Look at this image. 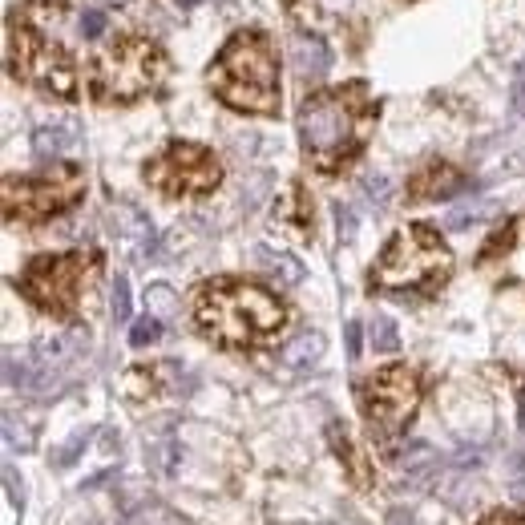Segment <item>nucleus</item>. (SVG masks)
<instances>
[{
    "instance_id": "nucleus-19",
    "label": "nucleus",
    "mask_w": 525,
    "mask_h": 525,
    "mask_svg": "<svg viewBox=\"0 0 525 525\" xmlns=\"http://www.w3.org/2000/svg\"><path fill=\"white\" fill-rule=\"evenodd\" d=\"M372 344H376V352H396V348H400V340H396V324L388 320V315H380V320L372 324Z\"/></svg>"
},
{
    "instance_id": "nucleus-2",
    "label": "nucleus",
    "mask_w": 525,
    "mask_h": 525,
    "mask_svg": "<svg viewBox=\"0 0 525 525\" xmlns=\"http://www.w3.org/2000/svg\"><path fill=\"white\" fill-rule=\"evenodd\" d=\"M194 324L219 348H263L283 332L287 307L259 283L206 279L194 291Z\"/></svg>"
},
{
    "instance_id": "nucleus-26",
    "label": "nucleus",
    "mask_w": 525,
    "mask_h": 525,
    "mask_svg": "<svg viewBox=\"0 0 525 525\" xmlns=\"http://www.w3.org/2000/svg\"><path fill=\"white\" fill-rule=\"evenodd\" d=\"M344 336H348V356H360V324L356 320L344 328Z\"/></svg>"
},
{
    "instance_id": "nucleus-25",
    "label": "nucleus",
    "mask_w": 525,
    "mask_h": 525,
    "mask_svg": "<svg viewBox=\"0 0 525 525\" xmlns=\"http://www.w3.org/2000/svg\"><path fill=\"white\" fill-rule=\"evenodd\" d=\"M513 105L525 110V61L517 65V77H513Z\"/></svg>"
},
{
    "instance_id": "nucleus-32",
    "label": "nucleus",
    "mask_w": 525,
    "mask_h": 525,
    "mask_svg": "<svg viewBox=\"0 0 525 525\" xmlns=\"http://www.w3.org/2000/svg\"><path fill=\"white\" fill-rule=\"evenodd\" d=\"M521 429H525V400H521Z\"/></svg>"
},
{
    "instance_id": "nucleus-8",
    "label": "nucleus",
    "mask_w": 525,
    "mask_h": 525,
    "mask_svg": "<svg viewBox=\"0 0 525 525\" xmlns=\"http://www.w3.org/2000/svg\"><path fill=\"white\" fill-rule=\"evenodd\" d=\"M5 219L9 223H45L61 210L77 206L85 194V170L73 162L49 166L41 174H9L5 178Z\"/></svg>"
},
{
    "instance_id": "nucleus-29",
    "label": "nucleus",
    "mask_w": 525,
    "mask_h": 525,
    "mask_svg": "<svg viewBox=\"0 0 525 525\" xmlns=\"http://www.w3.org/2000/svg\"><path fill=\"white\" fill-rule=\"evenodd\" d=\"M388 525H408V513H404V509H396V513L388 517Z\"/></svg>"
},
{
    "instance_id": "nucleus-14",
    "label": "nucleus",
    "mask_w": 525,
    "mask_h": 525,
    "mask_svg": "<svg viewBox=\"0 0 525 525\" xmlns=\"http://www.w3.org/2000/svg\"><path fill=\"white\" fill-rule=\"evenodd\" d=\"M275 223H287V227H295L299 235L311 231V202H307V194H303L299 182H291V186L283 190V198H279V206H275Z\"/></svg>"
},
{
    "instance_id": "nucleus-3",
    "label": "nucleus",
    "mask_w": 525,
    "mask_h": 525,
    "mask_svg": "<svg viewBox=\"0 0 525 525\" xmlns=\"http://www.w3.org/2000/svg\"><path fill=\"white\" fill-rule=\"evenodd\" d=\"M210 89L239 114L279 110V61L263 33H235L210 65Z\"/></svg>"
},
{
    "instance_id": "nucleus-5",
    "label": "nucleus",
    "mask_w": 525,
    "mask_h": 525,
    "mask_svg": "<svg viewBox=\"0 0 525 525\" xmlns=\"http://www.w3.org/2000/svg\"><path fill=\"white\" fill-rule=\"evenodd\" d=\"M166 77V57L146 37H122L105 45L89 65L93 97L105 105H130L146 93H154Z\"/></svg>"
},
{
    "instance_id": "nucleus-9",
    "label": "nucleus",
    "mask_w": 525,
    "mask_h": 525,
    "mask_svg": "<svg viewBox=\"0 0 525 525\" xmlns=\"http://www.w3.org/2000/svg\"><path fill=\"white\" fill-rule=\"evenodd\" d=\"M9 65H13V77L41 89V93H53V97H73L77 93V73H73V61L69 53L61 49V41H53L49 33H41L29 17H13L9 25Z\"/></svg>"
},
{
    "instance_id": "nucleus-10",
    "label": "nucleus",
    "mask_w": 525,
    "mask_h": 525,
    "mask_svg": "<svg viewBox=\"0 0 525 525\" xmlns=\"http://www.w3.org/2000/svg\"><path fill=\"white\" fill-rule=\"evenodd\" d=\"M146 182L170 198H198V194H210L223 182V166L206 146L170 142L158 158L146 162Z\"/></svg>"
},
{
    "instance_id": "nucleus-4",
    "label": "nucleus",
    "mask_w": 525,
    "mask_h": 525,
    "mask_svg": "<svg viewBox=\"0 0 525 525\" xmlns=\"http://www.w3.org/2000/svg\"><path fill=\"white\" fill-rule=\"evenodd\" d=\"M453 275V251L433 227H404L388 239L384 255L372 267V287L376 291H396V295H437Z\"/></svg>"
},
{
    "instance_id": "nucleus-22",
    "label": "nucleus",
    "mask_w": 525,
    "mask_h": 525,
    "mask_svg": "<svg viewBox=\"0 0 525 525\" xmlns=\"http://www.w3.org/2000/svg\"><path fill=\"white\" fill-rule=\"evenodd\" d=\"M477 525H525V513H513V509H493L489 517H481Z\"/></svg>"
},
{
    "instance_id": "nucleus-31",
    "label": "nucleus",
    "mask_w": 525,
    "mask_h": 525,
    "mask_svg": "<svg viewBox=\"0 0 525 525\" xmlns=\"http://www.w3.org/2000/svg\"><path fill=\"white\" fill-rule=\"evenodd\" d=\"M178 5H182V9H190V5H198V0H178Z\"/></svg>"
},
{
    "instance_id": "nucleus-18",
    "label": "nucleus",
    "mask_w": 525,
    "mask_h": 525,
    "mask_svg": "<svg viewBox=\"0 0 525 525\" xmlns=\"http://www.w3.org/2000/svg\"><path fill=\"white\" fill-rule=\"evenodd\" d=\"M255 259H259L263 267H271V275L283 279V283H299V279H303V267H299V259H291V255H275L271 247H259Z\"/></svg>"
},
{
    "instance_id": "nucleus-27",
    "label": "nucleus",
    "mask_w": 525,
    "mask_h": 525,
    "mask_svg": "<svg viewBox=\"0 0 525 525\" xmlns=\"http://www.w3.org/2000/svg\"><path fill=\"white\" fill-rule=\"evenodd\" d=\"M81 445H85V437H73V441H69V449H65V453H57V465H69V461L81 453Z\"/></svg>"
},
{
    "instance_id": "nucleus-1",
    "label": "nucleus",
    "mask_w": 525,
    "mask_h": 525,
    "mask_svg": "<svg viewBox=\"0 0 525 525\" xmlns=\"http://www.w3.org/2000/svg\"><path fill=\"white\" fill-rule=\"evenodd\" d=\"M376 118H380V105L360 81L311 93L299 105V122H295L299 146L320 174H336L364 150V142L376 130Z\"/></svg>"
},
{
    "instance_id": "nucleus-6",
    "label": "nucleus",
    "mask_w": 525,
    "mask_h": 525,
    "mask_svg": "<svg viewBox=\"0 0 525 525\" xmlns=\"http://www.w3.org/2000/svg\"><path fill=\"white\" fill-rule=\"evenodd\" d=\"M101 259L93 251H69V255H37L17 287L29 303H37L45 315H57V320H69V315L77 311L85 287L93 283Z\"/></svg>"
},
{
    "instance_id": "nucleus-28",
    "label": "nucleus",
    "mask_w": 525,
    "mask_h": 525,
    "mask_svg": "<svg viewBox=\"0 0 525 525\" xmlns=\"http://www.w3.org/2000/svg\"><path fill=\"white\" fill-rule=\"evenodd\" d=\"M364 190H368L372 198H384V194H388V178H368Z\"/></svg>"
},
{
    "instance_id": "nucleus-20",
    "label": "nucleus",
    "mask_w": 525,
    "mask_h": 525,
    "mask_svg": "<svg viewBox=\"0 0 525 525\" xmlns=\"http://www.w3.org/2000/svg\"><path fill=\"white\" fill-rule=\"evenodd\" d=\"M162 336V320H154V315H146V320H138L134 324V332H130V344L134 348H146V344H154Z\"/></svg>"
},
{
    "instance_id": "nucleus-30",
    "label": "nucleus",
    "mask_w": 525,
    "mask_h": 525,
    "mask_svg": "<svg viewBox=\"0 0 525 525\" xmlns=\"http://www.w3.org/2000/svg\"><path fill=\"white\" fill-rule=\"evenodd\" d=\"M97 5H110V9H118V5H134V0H97Z\"/></svg>"
},
{
    "instance_id": "nucleus-21",
    "label": "nucleus",
    "mask_w": 525,
    "mask_h": 525,
    "mask_svg": "<svg viewBox=\"0 0 525 525\" xmlns=\"http://www.w3.org/2000/svg\"><path fill=\"white\" fill-rule=\"evenodd\" d=\"M114 320H118V324L130 320V283H126V279L114 283Z\"/></svg>"
},
{
    "instance_id": "nucleus-16",
    "label": "nucleus",
    "mask_w": 525,
    "mask_h": 525,
    "mask_svg": "<svg viewBox=\"0 0 525 525\" xmlns=\"http://www.w3.org/2000/svg\"><path fill=\"white\" fill-rule=\"evenodd\" d=\"M73 142H77V130H73V126H41V130L33 134V154H37V158H57V154H65Z\"/></svg>"
},
{
    "instance_id": "nucleus-17",
    "label": "nucleus",
    "mask_w": 525,
    "mask_h": 525,
    "mask_svg": "<svg viewBox=\"0 0 525 525\" xmlns=\"http://www.w3.org/2000/svg\"><path fill=\"white\" fill-rule=\"evenodd\" d=\"M320 356H324V336L320 332H303L295 344L283 348V364L287 368H311Z\"/></svg>"
},
{
    "instance_id": "nucleus-15",
    "label": "nucleus",
    "mask_w": 525,
    "mask_h": 525,
    "mask_svg": "<svg viewBox=\"0 0 525 525\" xmlns=\"http://www.w3.org/2000/svg\"><path fill=\"white\" fill-rule=\"evenodd\" d=\"M114 223L122 227V235H126V247H130V255H134V259H142L146 251H154V231H150V223L138 215L134 206H118Z\"/></svg>"
},
{
    "instance_id": "nucleus-12",
    "label": "nucleus",
    "mask_w": 525,
    "mask_h": 525,
    "mask_svg": "<svg viewBox=\"0 0 525 525\" xmlns=\"http://www.w3.org/2000/svg\"><path fill=\"white\" fill-rule=\"evenodd\" d=\"M328 441H332V449H336L340 465L348 469L352 485H356V489H372V485H376L372 461H368V457H364V449H360V445L348 437V429H344V425H328Z\"/></svg>"
},
{
    "instance_id": "nucleus-7",
    "label": "nucleus",
    "mask_w": 525,
    "mask_h": 525,
    "mask_svg": "<svg viewBox=\"0 0 525 525\" xmlns=\"http://www.w3.org/2000/svg\"><path fill=\"white\" fill-rule=\"evenodd\" d=\"M420 396H425V384H420V372L408 364H388L356 384L360 412L376 441H392L408 429V420L420 408Z\"/></svg>"
},
{
    "instance_id": "nucleus-24",
    "label": "nucleus",
    "mask_w": 525,
    "mask_h": 525,
    "mask_svg": "<svg viewBox=\"0 0 525 525\" xmlns=\"http://www.w3.org/2000/svg\"><path fill=\"white\" fill-rule=\"evenodd\" d=\"M81 33L85 37H101L105 33V13H85L81 17Z\"/></svg>"
},
{
    "instance_id": "nucleus-13",
    "label": "nucleus",
    "mask_w": 525,
    "mask_h": 525,
    "mask_svg": "<svg viewBox=\"0 0 525 525\" xmlns=\"http://www.w3.org/2000/svg\"><path fill=\"white\" fill-rule=\"evenodd\" d=\"M291 65H295V77L303 81H320L332 65V53L320 37H295L291 41Z\"/></svg>"
},
{
    "instance_id": "nucleus-23",
    "label": "nucleus",
    "mask_w": 525,
    "mask_h": 525,
    "mask_svg": "<svg viewBox=\"0 0 525 525\" xmlns=\"http://www.w3.org/2000/svg\"><path fill=\"white\" fill-rule=\"evenodd\" d=\"M150 303H154L158 315H166V311L174 307V291H170V287H150Z\"/></svg>"
},
{
    "instance_id": "nucleus-11",
    "label": "nucleus",
    "mask_w": 525,
    "mask_h": 525,
    "mask_svg": "<svg viewBox=\"0 0 525 525\" xmlns=\"http://www.w3.org/2000/svg\"><path fill=\"white\" fill-rule=\"evenodd\" d=\"M469 186V178L453 166V162H429V166H420L408 182V198L412 202H437V198H453Z\"/></svg>"
}]
</instances>
